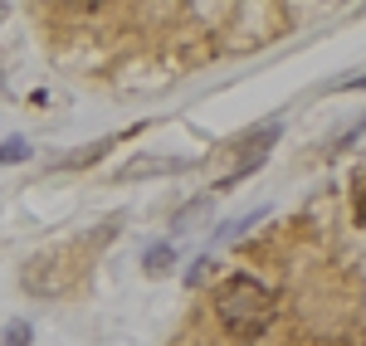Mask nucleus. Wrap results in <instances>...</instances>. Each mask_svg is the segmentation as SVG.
<instances>
[{"instance_id": "nucleus-1", "label": "nucleus", "mask_w": 366, "mask_h": 346, "mask_svg": "<svg viewBox=\"0 0 366 346\" xmlns=\"http://www.w3.org/2000/svg\"><path fill=\"white\" fill-rule=\"evenodd\" d=\"M274 312H279L274 292L264 288L254 273H229L215 288V317L225 322V332L234 342H259L274 327Z\"/></svg>"}, {"instance_id": "nucleus-2", "label": "nucleus", "mask_w": 366, "mask_h": 346, "mask_svg": "<svg viewBox=\"0 0 366 346\" xmlns=\"http://www.w3.org/2000/svg\"><path fill=\"white\" fill-rule=\"evenodd\" d=\"M186 166H191V161H157V156H147V161H132V166H127V171H122V180H137V175H162V171H186Z\"/></svg>"}, {"instance_id": "nucleus-3", "label": "nucleus", "mask_w": 366, "mask_h": 346, "mask_svg": "<svg viewBox=\"0 0 366 346\" xmlns=\"http://www.w3.org/2000/svg\"><path fill=\"white\" fill-rule=\"evenodd\" d=\"M269 215V205H259V210H249V215H239V220H225L220 230H215V244H229V239H239V234L249 230V225H259Z\"/></svg>"}, {"instance_id": "nucleus-4", "label": "nucleus", "mask_w": 366, "mask_h": 346, "mask_svg": "<svg viewBox=\"0 0 366 346\" xmlns=\"http://www.w3.org/2000/svg\"><path fill=\"white\" fill-rule=\"evenodd\" d=\"M171 263H176V249H171V244H152V249L142 254V268H147L152 278H162V273H171Z\"/></svg>"}, {"instance_id": "nucleus-5", "label": "nucleus", "mask_w": 366, "mask_h": 346, "mask_svg": "<svg viewBox=\"0 0 366 346\" xmlns=\"http://www.w3.org/2000/svg\"><path fill=\"white\" fill-rule=\"evenodd\" d=\"M205 210H210V200H205V195H200V200H191V205H186V210H176V225H171V230H176V234L196 230V220H200V215H205Z\"/></svg>"}, {"instance_id": "nucleus-6", "label": "nucleus", "mask_w": 366, "mask_h": 346, "mask_svg": "<svg viewBox=\"0 0 366 346\" xmlns=\"http://www.w3.org/2000/svg\"><path fill=\"white\" fill-rule=\"evenodd\" d=\"M10 161H29V142H25V137L0 142V166H10Z\"/></svg>"}, {"instance_id": "nucleus-7", "label": "nucleus", "mask_w": 366, "mask_h": 346, "mask_svg": "<svg viewBox=\"0 0 366 346\" xmlns=\"http://www.w3.org/2000/svg\"><path fill=\"white\" fill-rule=\"evenodd\" d=\"M29 337H34L29 322H10V327L0 332V346H29Z\"/></svg>"}, {"instance_id": "nucleus-8", "label": "nucleus", "mask_w": 366, "mask_h": 346, "mask_svg": "<svg viewBox=\"0 0 366 346\" xmlns=\"http://www.w3.org/2000/svg\"><path fill=\"white\" fill-rule=\"evenodd\" d=\"M205 268H210V254H200V259L191 263V273H186V283H191V288H200V278H205Z\"/></svg>"}, {"instance_id": "nucleus-9", "label": "nucleus", "mask_w": 366, "mask_h": 346, "mask_svg": "<svg viewBox=\"0 0 366 346\" xmlns=\"http://www.w3.org/2000/svg\"><path fill=\"white\" fill-rule=\"evenodd\" d=\"M357 225H366V175H357Z\"/></svg>"}, {"instance_id": "nucleus-10", "label": "nucleus", "mask_w": 366, "mask_h": 346, "mask_svg": "<svg viewBox=\"0 0 366 346\" xmlns=\"http://www.w3.org/2000/svg\"><path fill=\"white\" fill-rule=\"evenodd\" d=\"M327 88H366V73H347V78H332Z\"/></svg>"}, {"instance_id": "nucleus-11", "label": "nucleus", "mask_w": 366, "mask_h": 346, "mask_svg": "<svg viewBox=\"0 0 366 346\" xmlns=\"http://www.w3.org/2000/svg\"><path fill=\"white\" fill-rule=\"evenodd\" d=\"M0 15H5V10H0Z\"/></svg>"}]
</instances>
